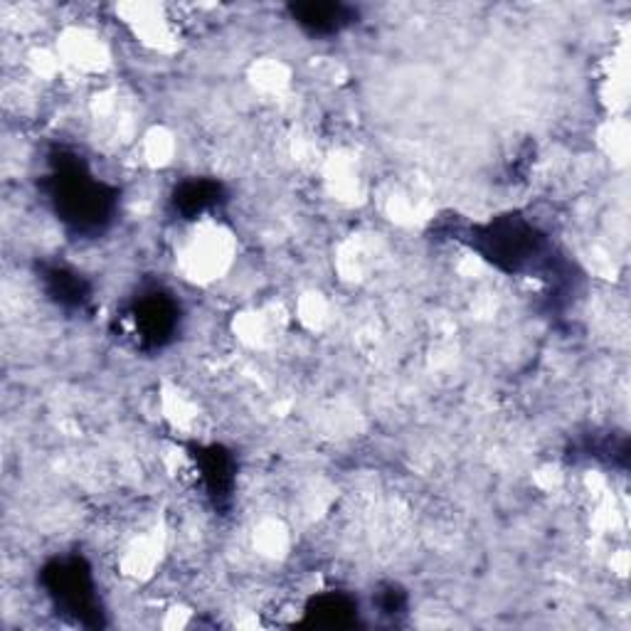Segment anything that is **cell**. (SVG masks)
<instances>
[{"label":"cell","instance_id":"1","mask_svg":"<svg viewBox=\"0 0 631 631\" xmlns=\"http://www.w3.org/2000/svg\"><path fill=\"white\" fill-rule=\"evenodd\" d=\"M291 15L313 35H331L353 20V10L341 3H299L291 5Z\"/></svg>","mask_w":631,"mask_h":631}]
</instances>
